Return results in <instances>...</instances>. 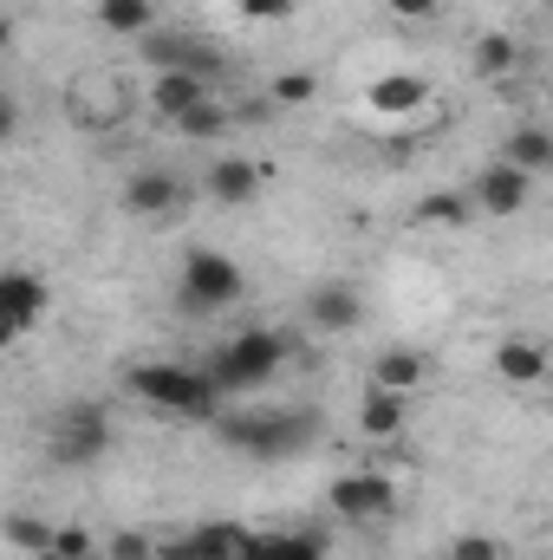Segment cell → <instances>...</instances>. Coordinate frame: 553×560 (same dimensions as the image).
I'll return each mask as SVG.
<instances>
[{
	"mask_svg": "<svg viewBox=\"0 0 553 560\" xmlns=\"http://www.w3.org/2000/svg\"><path fill=\"white\" fill-rule=\"evenodd\" d=\"M39 560H59V555H39Z\"/></svg>",
	"mask_w": 553,
	"mask_h": 560,
	"instance_id": "d6a6232c",
	"label": "cell"
},
{
	"mask_svg": "<svg viewBox=\"0 0 553 560\" xmlns=\"http://www.w3.org/2000/svg\"><path fill=\"white\" fill-rule=\"evenodd\" d=\"M423 378H430V359H423V352H411V346H391V352L378 359V372H372V385H385V392H404V398H411Z\"/></svg>",
	"mask_w": 553,
	"mask_h": 560,
	"instance_id": "e0dca14e",
	"label": "cell"
},
{
	"mask_svg": "<svg viewBox=\"0 0 553 560\" xmlns=\"http://www.w3.org/2000/svg\"><path fill=\"white\" fill-rule=\"evenodd\" d=\"M528 189H534V176H528L521 163H508V156H495V163L475 176V202H482L489 215H521V209H528Z\"/></svg>",
	"mask_w": 553,
	"mask_h": 560,
	"instance_id": "ba28073f",
	"label": "cell"
},
{
	"mask_svg": "<svg viewBox=\"0 0 553 560\" xmlns=\"http://www.w3.org/2000/svg\"><path fill=\"white\" fill-rule=\"evenodd\" d=\"M280 365H286V332L255 326V332H235V339L209 359V385H215V392H255V385L274 378Z\"/></svg>",
	"mask_w": 553,
	"mask_h": 560,
	"instance_id": "6da1fadb",
	"label": "cell"
},
{
	"mask_svg": "<svg viewBox=\"0 0 553 560\" xmlns=\"http://www.w3.org/2000/svg\"><path fill=\"white\" fill-rule=\"evenodd\" d=\"M436 7H443V0H391V13H398V20H411V26L436 20Z\"/></svg>",
	"mask_w": 553,
	"mask_h": 560,
	"instance_id": "f1b7e54d",
	"label": "cell"
},
{
	"mask_svg": "<svg viewBox=\"0 0 553 560\" xmlns=\"http://www.w3.org/2000/svg\"><path fill=\"white\" fill-rule=\"evenodd\" d=\"M105 443H111V423H105L98 405H72V411H59V418H52V436H46L52 463H66V469L98 463V456H105Z\"/></svg>",
	"mask_w": 553,
	"mask_h": 560,
	"instance_id": "5b68a950",
	"label": "cell"
},
{
	"mask_svg": "<svg viewBox=\"0 0 553 560\" xmlns=\"http://www.w3.org/2000/svg\"><path fill=\"white\" fill-rule=\"evenodd\" d=\"M469 66H475L482 79H508V72L521 66V46H515L508 33H482V39H475V52H469Z\"/></svg>",
	"mask_w": 553,
	"mask_h": 560,
	"instance_id": "44dd1931",
	"label": "cell"
},
{
	"mask_svg": "<svg viewBox=\"0 0 553 560\" xmlns=\"http://www.w3.org/2000/svg\"><path fill=\"white\" fill-rule=\"evenodd\" d=\"M143 59L156 72H196V79H215L228 66V52L215 39H196V33H143Z\"/></svg>",
	"mask_w": 553,
	"mask_h": 560,
	"instance_id": "8992f818",
	"label": "cell"
},
{
	"mask_svg": "<svg viewBox=\"0 0 553 560\" xmlns=\"http://www.w3.org/2000/svg\"><path fill=\"white\" fill-rule=\"evenodd\" d=\"M150 105H156V118L183 125L196 105H209V79H196V72H156V85H150Z\"/></svg>",
	"mask_w": 553,
	"mask_h": 560,
	"instance_id": "4fadbf2b",
	"label": "cell"
},
{
	"mask_svg": "<svg viewBox=\"0 0 553 560\" xmlns=\"http://www.w3.org/2000/svg\"><path fill=\"white\" fill-rule=\"evenodd\" d=\"M242 560H326V548L313 535H255Z\"/></svg>",
	"mask_w": 553,
	"mask_h": 560,
	"instance_id": "603a6c76",
	"label": "cell"
},
{
	"mask_svg": "<svg viewBox=\"0 0 553 560\" xmlns=\"http://www.w3.org/2000/svg\"><path fill=\"white\" fill-rule=\"evenodd\" d=\"M242 268L228 261V255H215V248H196L189 261H183V306H196V313H222V306H235L242 300Z\"/></svg>",
	"mask_w": 553,
	"mask_h": 560,
	"instance_id": "277c9868",
	"label": "cell"
},
{
	"mask_svg": "<svg viewBox=\"0 0 553 560\" xmlns=\"http://www.w3.org/2000/svg\"><path fill=\"white\" fill-rule=\"evenodd\" d=\"M0 306H7V339H20V332H33V319L52 306V287L39 275H26V268H13V275L0 280Z\"/></svg>",
	"mask_w": 553,
	"mask_h": 560,
	"instance_id": "30bf717a",
	"label": "cell"
},
{
	"mask_svg": "<svg viewBox=\"0 0 553 560\" xmlns=\"http://www.w3.org/2000/svg\"><path fill=\"white\" fill-rule=\"evenodd\" d=\"M176 131H183V138H222V131H228V112H222V105L209 98V105H196V112H189V118H183Z\"/></svg>",
	"mask_w": 553,
	"mask_h": 560,
	"instance_id": "d4e9b609",
	"label": "cell"
},
{
	"mask_svg": "<svg viewBox=\"0 0 553 560\" xmlns=\"http://www.w3.org/2000/svg\"><path fill=\"white\" fill-rule=\"evenodd\" d=\"M299 418H228L222 423V436L235 443V450H261V456H280V450H293L299 443Z\"/></svg>",
	"mask_w": 553,
	"mask_h": 560,
	"instance_id": "8fae6325",
	"label": "cell"
},
{
	"mask_svg": "<svg viewBox=\"0 0 553 560\" xmlns=\"http://www.w3.org/2000/svg\"><path fill=\"white\" fill-rule=\"evenodd\" d=\"M502 156H508V163H521L528 176H541V170H553V131H548V125H521V131L508 138Z\"/></svg>",
	"mask_w": 553,
	"mask_h": 560,
	"instance_id": "d6986e66",
	"label": "cell"
},
{
	"mask_svg": "<svg viewBox=\"0 0 553 560\" xmlns=\"http://www.w3.org/2000/svg\"><path fill=\"white\" fill-rule=\"evenodd\" d=\"M358 430H365V436H398V430H404V392L372 385L365 405H358Z\"/></svg>",
	"mask_w": 553,
	"mask_h": 560,
	"instance_id": "ac0fdd59",
	"label": "cell"
},
{
	"mask_svg": "<svg viewBox=\"0 0 553 560\" xmlns=\"http://www.w3.org/2000/svg\"><path fill=\"white\" fill-rule=\"evenodd\" d=\"M85 560H118V555H85Z\"/></svg>",
	"mask_w": 553,
	"mask_h": 560,
	"instance_id": "1f68e13d",
	"label": "cell"
},
{
	"mask_svg": "<svg viewBox=\"0 0 553 560\" xmlns=\"http://www.w3.org/2000/svg\"><path fill=\"white\" fill-rule=\"evenodd\" d=\"M131 392L143 405H163V411H183V418H215L222 411V392L209 385V372H189V365H138Z\"/></svg>",
	"mask_w": 553,
	"mask_h": 560,
	"instance_id": "7a4b0ae2",
	"label": "cell"
},
{
	"mask_svg": "<svg viewBox=\"0 0 553 560\" xmlns=\"http://www.w3.org/2000/svg\"><path fill=\"white\" fill-rule=\"evenodd\" d=\"M548 418H553V398H548Z\"/></svg>",
	"mask_w": 553,
	"mask_h": 560,
	"instance_id": "836d02e7",
	"label": "cell"
},
{
	"mask_svg": "<svg viewBox=\"0 0 553 560\" xmlns=\"http://www.w3.org/2000/svg\"><path fill=\"white\" fill-rule=\"evenodd\" d=\"M66 118H72L79 131H118V125L131 118V92H125V79L105 72V66L72 72V85H66Z\"/></svg>",
	"mask_w": 553,
	"mask_h": 560,
	"instance_id": "3957f363",
	"label": "cell"
},
{
	"mask_svg": "<svg viewBox=\"0 0 553 560\" xmlns=\"http://www.w3.org/2000/svg\"><path fill=\"white\" fill-rule=\"evenodd\" d=\"M261 183H268V170H261V163H248V156H222V163L209 170V196H215V202H228V209L255 202V196H261Z\"/></svg>",
	"mask_w": 553,
	"mask_h": 560,
	"instance_id": "9a60e30c",
	"label": "cell"
},
{
	"mask_svg": "<svg viewBox=\"0 0 553 560\" xmlns=\"http://www.w3.org/2000/svg\"><path fill=\"white\" fill-rule=\"evenodd\" d=\"M313 92H319L313 72H280L274 79V105H313Z\"/></svg>",
	"mask_w": 553,
	"mask_h": 560,
	"instance_id": "484cf974",
	"label": "cell"
},
{
	"mask_svg": "<svg viewBox=\"0 0 553 560\" xmlns=\"http://www.w3.org/2000/svg\"><path fill=\"white\" fill-rule=\"evenodd\" d=\"M416 229H436V235H456V229H469V196H423L411 209Z\"/></svg>",
	"mask_w": 553,
	"mask_h": 560,
	"instance_id": "ffe728a7",
	"label": "cell"
},
{
	"mask_svg": "<svg viewBox=\"0 0 553 560\" xmlns=\"http://www.w3.org/2000/svg\"><path fill=\"white\" fill-rule=\"evenodd\" d=\"M125 209H131V215H176V209H183V183H176L169 170H138V176L125 183Z\"/></svg>",
	"mask_w": 553,
	"mask_h": 560,
	"instance_id": "5bb4252c",
	"label": "cell"
},
{
	"mask_svg": "<svg viewBox=\"0 0 553 560\" xmlns=\"http://www.w3.org/2000/svg\"><path fill=\"white\" fill-rule=\"evenodd\" d=\"M326 495H332V509H339L345 522H378V515H391V502H398V489H391L385 476H372V469L339 476Z\"/></svg>",
	"mask_w": 553,
	"mask_h": 560,
	"instance_id": "52a82bcc",
	"label": "cell"
},
{
	"mask_svg": "<svg viewBox=\"0 0 553 560\" xmlns=\"http://www.w3.org/2000/svg\"><path fill=\"white\" fill-rule=\"evenodd\" d=\"M306 313H313L319 332H352V326L365 319V300H358L345 280H319V287L306 293Z\"/></svg>",
	"mask_w": 553,
	"mask_h": 560,
	"instance_id": "7c38bea8",
	"label": "cell"
},
{
	"mask_svg": "<svg viewBox=\"0 0 553 560\" xmlns=\"http://www.w3.org/2000/svg\"><path fill=\"white\" fill-rule=\"evenodd\" d=\"M248 528H228V522H215V528H196L189 535V548H196V560H242L248 555Z\"/></svg>",
	"mask_w": 553,
	"mask_h": 560,
	"instance_id": "7402d4cb",
	"label": "cell"
},
{
	"mask_svg": "<svg viewBox=\"0 0 553 560\" xmlns=\"http://www.w3.org/2000/svg\"><path fill=\"white\" fill-rule=\"evenodd\" d=\"M118 560H150V548H143V535H118V548H111Z\"/></svg>",
	"mask_w": 553,
	"mask_h": 560,
	"instance_id": "4dcf8cb0",
	"label": "cell"
},
{
	"mask_svg": "<svg viewBox=\"0 0 553 560\" xmlns=\"http://www.w3.org/2000/svg\"><path fill=\"white\" fill-rule=\"evenodd\" d=\"M52 555L59 560H85V555H98V548H92L85 528H59V535H52Z\"/></svg>",
	"mask_w": 553,
	"mask_h": 560,
	"instance_id": "4316f807",
	"label": "cell"
},
{
	"mask_svg": "<svg viewBox=\"0 0 553 560\" xmlns=\"http://www.w3.org/2000/svg\"><path fill=\"white\" fill-rule=\"evenodd\" d=\"M242 13H248V20H286L293 0H242Z\"/></svg>",
	"mask_w": 553,
	"mask_h": 560,
	"instance_id": "f546056e",
	"label": "cell"
},
{
	"mask_svg": "<svg viewBox=\"0 0 553 560\" xmlns=\"http://www.w3.org/2000/svg\"><path fill=\"white\" fill-rule=\"evenodd\" d=\"M423 105H430V79L423 72H378L372 92H365L372 118H416Z\"/></svg>",
	"mask_w": 553,
	"mask_h": 560,
	"instance_id": "9c48e42d",
	"label": "cell"
},
{
	"mask_svg": "<svg viewBox=\"0 0 553 560\" xmlns=\"http://www.w3.org/2000/svg\"><path fill=\"white\" fill-rule=\"evenodd\" d=\"M495 372H502V385H548V352L534 339H502Z\"/></svg>",
	"mask_w": 553,
	"mask_h": 560,
	"instance_id": "2e32d148",
	"label": "cell"
},
{
	"mask_svg": "<svg viewBox=\"0 0 553 560\" xmlns=\"http://www.w3.org/2000/svg\"><path fill=\"white\" fill-rule=\"evenodd\" d=\"M449 560H502V548H495L489 535H462V541L449 548Z\"/></svg>",
	"mask_w": 553,
	"mask_h": 560,
	"instance_id": "83f0119b",
	"label": "cell"
},
{
	"mask_svg": "<svg viewBox=\"0 0 553 560\" xmlns=\"http://www.w3.org/2000/svg\"><path fill=\"white\" fill-rule=\"evenodd\" d=\"M98 20H105V33H131V39H143L150 20H156V7H150V0H98Z\"/></svg>",
	"mask_w": 553,
	"mask_h": 560,
	"instance_id": "cb8c5ba5",
	"label": "cell"
}]
</instances>
